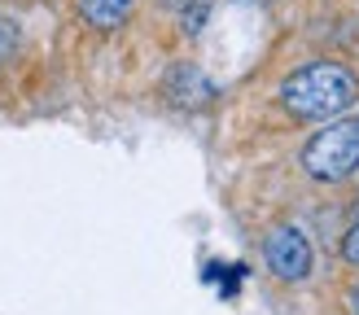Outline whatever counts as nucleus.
I'll return each mask as SVG.
<instances>
[{
  "instance_id": "1",
  "label": "nucleus",
  "mask_w": 359,
  "mask_h": 315,
  "mask_svg": "<svg viewBox=\"0 0 359 315\" xmlns=\"http://www.w3.org/2000/svg\"><path fill=\"white\" fill-rule=\"evenodd\" d=\"M355 101L359 75L346 62H307L280 83V105L294 118H342Z\"/></svg>"
},
{
  "instance_id": "2",
  "label": "nucleus",
  "mask_w": 359,
  "mask_h": 315,
  "mask_svg": "<svg viewBox=\"0 0 359 315\" xmlns=\"http://www.w3.org/2000/svg\"><path fill=\"white\" fill-rule=\"evenodd\" d=\"M302 171L320 184L351 180L359 171V118H333V127H320L298 153Z\"/></svg>"
},
{
  "instance_id": "3",
  "label": "nucleus",
  "mask_w": 359,
  "mask_h": 315,
  "mask_svg": "<svg viewBox=\"0 0 359 315\" xmlns=\"http://www.w3.org/2000/svg\"><path fill=\"white\" fill-rule=\"evenodd\" d=\"M263 262H267V272H272L276 280H285V285H298V280H307L311 267H316V250H311V241L302 227L294 223H280L267 232L263 241Z\"/></svg>"
},
{
  "instance_id": "4",
  "label": "nucleus",
  "mask_w": 359,
  "mask_h": 315,
  "mask_svg": "<svg viewBox=\"0 0 359 315\" xmlns=\"http://www.w3.org/2000/svg\"><path fill=\"white\" fill-rule=\"evenodd\" d=\"M167 97L175 105H202V101L215 97V83L197 66H175L171 75H167Z\"/></svg>"
},
{
  "instance_id": "5",
  "label": "nucleus",
  "mask_w": 359,
  "mask_h": 315,
  "mask_svg": "<svg viewBox=\"0 0 359 315\" xmlns=\"http://www.w3.org/2000/svg\"><path fill=\"white\" fill-rule=\"evenodd\" d=\"M79 13H83V22H88V27H97V31H114V27L128 22L132 0H79Z\"/></svg>"
},
{
  "instance_id": "6",
  "label": "nucleus",
  "mask_w": 359,
  "mask_h": 315,
  "mask_svg": "<svg viewBox=\"0 0 359 315\" xmlns=\"http://www.w3.org/2000/svg\"><path fill=\"white\" fill-rule=\"evenodd\" d=\"M206 13H210V0H193V5L180 13V18H184V35H197V31H202V27H206Z\"/></svg>"
},
{
  "instance_id": "7",
  "label": "nucleus",
  "mask_w": 359,
  "mask_h": 315,
  "mask_svg": "<svg viewBox=\"0 0 359 315\" xmlns=\"http://www.w3.org/2000/svg\"><path fill=\"white\" fill-rule=\"evenodd\" d=\"M342 258L351 262V267H359V223H355L351 232L342 237Z\"/></svg>"
},
{
  "instance_id": "8",
  "label": "nucleus",
  "mask_w": 359,
  "mask_h": 315,
  "mask_svg": "<svg viewBox=\"0 0 359 315\" xmlns=\"http://www.w3.org/2000/svg\"><path fill=\"white\" fill-rule=\"evenodd\" d=\"M346 307H351V315H359V280H355L351 293H346Z\"/></svg>"
},
{
  "instance_id": "9",
  "label": "nucleus",
  "mask_w": 359,
  "mask_h": 315,
  "mask_svg": "<svg viewBox=\"0 0 359 315\" xmlns=\"http://www.w3.org/2000/svg\"><path fill=\"white\" fill-rule=\"evenodd\" d=\"M9 48H13V35H9L5 27H0V57H5V52H9Z\"/></svg>"
},
{
  "instance_id": "10",
  "label": "nucleus",
  "mask_w": 359,
  "mask_h": 315,
  "mask_svg": "<svg viewBox=\"0 0 359 315\" xmlns=\"http://www.w3.org/2000/svg\"><path fill=\"white\" fill-rule=\"evenodd\" d=\"M163 5H167V9H175V13H184V9L193 5V0H163Z\"/></svg>"
},
{
  "instance_id": "11",
  "label": "nucleus",
  "mask_w": 359,
  "mask_h": 315,
  "mask_svg": "<svg viewBox=\"0 0 359 315\" xmlns=\"http://www.w3.org/2000/svg\"><path fill=\"white\" fill-rule=\"evenodd\" d=\"M355 215H359V197H355Z\"/></svg>"
}]
</instances>
